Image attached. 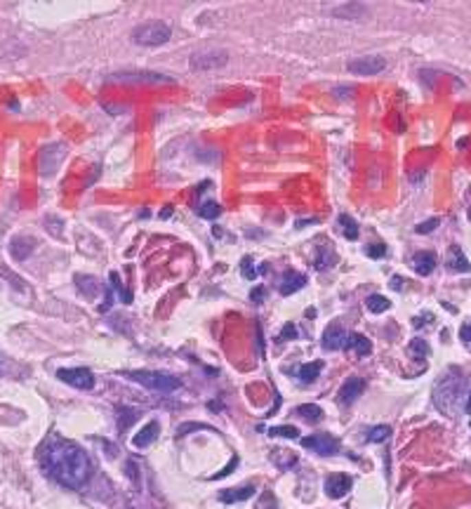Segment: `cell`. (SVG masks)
Returning <instances> with one entry per match:
<instances>
[{
	"instance_id": "obj_1",
	"label": "cell",
	"mask_w": 471,
	"mask_h": 509,
	"mask_svg": "<svg viewBox=\"0 0 471 509\" xmlns=\"http://www.w3.org/2000/svg\"><path fill=\"white\" fill-rule=\"evenodd\" d=\"M43 469L66 488H80L90 477V457L80 446L66 439H50L41 451Z\"/></svg>"
},
{
	"instance_id": "obj_2",
	"label": "cell",
	"mask_w": 471,
	"mask_h": 509,
	"mask_svg": "<svg viewBox=\"0 0 471 509\" xmlns=\"http://www.w3.org/2000/svg\"><path fill=\"white\" fill-rule=\"evenodd\" d=\"M464 396V380L455 378V375H443V380L436 385L434 389V403L436 408H439L441 413L446 415H455L457 408H459V401H462Z\"/></svg>"
},
{
	"instance_id": "obj_3",
	"label": "cell",
	"mask_w": 471,
	"mask_h": 509,
	"mask_svg": "<svg viewBox=\"0 0 471 509\" xmlns=\"http://www.w3.org/2000/svg\"><path fill=\"white\" fill-rule=\"evenodd\" d=\"M125 378L140 382L142 387H146L151 391H163V394H170V391L182 387L179 378H175L170 373H158V370H132V373H125Z\"/></svg>"
},
{
	"instance_id": "obj_4",
	"label": "cell",
	"mask_w": 471,
	"mask_h": 509,
	"mask_svg": "<svg viewBox=\"0 0 471 509\" xmlns=\"http://www.w3.org/2000/svg\"><path fill=\"white\" fill-rule=\"evenodd\" d=\"M173 31H170L168 24L163 21H146V24H140L135 31H132V41L137 45H146V47H158L165 45L170 41Z\"/></svg>"
},
{
	"instance_id": "obj_5",
	"label": "cell",
	"mask_w": 471,
	"mask_h": 509,
	"mask_svg": "<svg viewBox=\"0 0 471 509\" xmlns=\"http://www.w3.org/2000/svg\"><path fill=\"white\" fill-rule=\"evenodd\" d=\"M229 62V52L226 50H203V52L191 54L188 64H191L193 71H210V69H219Z\"/></svg>"
},
{
	"instance_id": "obj_6",
	"label": "cell",
	"mask_w": 471,
	"mask_h": 509,
	"mask_svg": "<svg viewBox=\"0 0 471 509\" xmlns=\"http://www.w3.org/2000/svg\"><path fill=\"white\" fill-rule=\"evenodd\" d=\"M57 378L66 382V385L76 387V389H83V391H87L94 387V375L87 368H59Z\"/></svg>"
},
{
	"instance_id": "obj_7",
	"label": "cell",
	"mask_w": 471,
	"mask_h": 509,
	"mask_svg": "<svg viewBox=\"0 0 471 509\" xmlns=\"http://www.w3.org/2000/svg\"><path fill=\"white\" fill-rule=\"evenodd\" d=\"M299 444H302V448H309V451L318 453V455H337V453H340V441L330 434L307 436V439H302Z\"/></svg>"
},
{
	"instance_id": "obj_8",
	"label": "cell",
	"mask_w": 471,
	"mask_h": 509,
	"mask_svg": "<svg viewBox=\"0 0 471 509\" xmlns=\"http://www.w3.org/2000/svg\"><path fill=\"white\" fill-rule=\"evenodd\" d=\"M384 66H386V62L382 57H377V54H368V57L351 59V62L347 64V69L356 76H375V74H380V71H384Z\"/></svg>"
},
{
	"instance_id": "obj_9",
	"label": "cell",
	"mask_w": 471,
	"mask_h": 509,
	"mask_svg": "<svg viewBox=\"0 0 471 509\" xmlns=\"http://www.w3.org/2000/svg\"><path fill=\"white\" fill-rule=\"evenodd\" d=\"M353 481L351 477H347V474H330L328 479H325V493H328L332 500H340V497H344L349 490H351Z\"/></svg>"
},
{
	"instance_id": "obj_10",
	"label": "cell",
	"mask_w": 471,
	"mask_h": 509,
	"mask_svg": "<svg viewBox=\"0 0 471 509\" xmlns=\"http://www.w3.org/2000/svg\"><path fill=\"white\" fill-rule=\"evenodd\" d=\"M320 345H323L328 351H337V349H342V347H347V335H344V330H342V325L330 323L328 328H325Z\"/></svg>"
},
{
	"instance_id": "obj_11",
	"label": "cell",
	"mask_w": 471,
	"mask_h": 509,
	"mask_svg": "<svg viewBox=\"0 0 471 509\" xmlns=\"http://www.w3.org/2000/svg\"><path fill=\"white\" fill-rule=\"evenodd\" d=\"M332 17H340V19H349V21H356L363 19L368 14V8L361 3H344V5H337V8L330 10Z\"/></svg>"
},
{
	"instance_id": "obj_12",
	"label": "cell",
	"mask_w": 471,
	"mask_h": 509,
	"mask_svg": "<svg viewBox=\"0 0 471 509\" xmlns=\"http://www.w3.org/2000/svg\"><path fill=\"white\" fill-rule=\"evenodd\" d=\"M158 431H160V427H158L156 420H153V422H146L135 436H132V446H135V448H149L153 441H156Z\"/></svg>"
},
{
	"instance_id": "obj_13",
	"label": "cell",
	"mask_w": 471,
	"mask_h": 509,
	"mask_svg": "<svg viewBox=\"0 0 471 509\" xmlns=\"http://www.w3.org/2000/svg\"><path fill=\"white\" fill-rule=\"evenodd\" d=\"M363 389H365V382L361 378H349L340 389V401L349 406V403H353L363 394Z\"/></svg>"
},
{
	"instance_id": "obj_14",
	"label": "cell",
	"mask_w": 471,
	"mask_h": 509,
	"mask_svg": "<svg viewBox=\"0 0 471 509\" xmlns=\"http://www.w3.org/2000/svg\"><path fill=\"white\" fill-rule=\"evenodd\" d=\"M446 264H448V269H450V271H457V274H467V271H471L469 259L464 257V252H462V248H459V246H452L450 250H448Z\"/></svg>"
},
{
	"instance_id": "obj_15",
	"label": "cell",
	"mask_w": 471,
	"mask_h": 509,
	"mask_svg": "<svg viewBox=\"0 0 471 509\" xmlns=\"http://www.w3.org/2000/svg\"><path fill=\"white\" fill-rule=\"evenodd\" d=\"M304 285H307V276L297 274V271H287L281 281V295H292V292L302 290Z\"/></svg>"
},
{
	"instance_id": "obj_16",
	"label": "cell",
	"mask_w": 471,
	"mask_h": 509,
	"mask_svg": "<svg viewBox=\"0 0 471 509\" xmlns=\"http://www.w3.org/2000/svg\"><path fill=\"white\" fill-rule=\"evenodd\" d=\"M413 269L419 276H429L436 269V254L434 252H417L413 257Z\"/></svg>"
},
{
	"instance_id": "obj_17",
	"label": "cell",
	"mask_w": 471,
	"mask_h": 509,
	"mask_svg": "<svg viewBox=\"0 0 471 509\" xmlns=\"http://www.w3.org/2000/svg\"><path fill=\"white\" fill-rule=\"evenodd\" d=\"M320 370H323V361L304 363V366L297 370V378H299V382H302V385H311V382L318 380Z\"/></svg>"
},
{
	"instance_id": "obj_18",
	"label": "cell",
	"mask_w": 471,
	"mask_h": 509,
	"mask_svg": "<svg viewBox=\"0 0 471 509\" xmlns=\"http://www.w3.org/2000/svg\"><path fill=\"white\" fill-rule=\"evenodd\" d=\"M347 349H353L358 356H368V354L373 351V345H370V340L365 335L353 333L347 337Z\"/></svg>"
},
{
	"instance_id": "obj_19",
	"label": "cell",
	"mask_w": 471,
	"mask_h": 509,
	"mask_svg": "<svg viewBox=\"0 0 471 509\" xmlns=\"http://www.w3.org/2000/svg\"><path fill=\"white\" fill-rule=\"evenodd\" d=\"M252 495H254L252 486H243V488H236V490H224V493L219 495V500L221 502H243Z\"/></svg>"
},
{
	"instance_id": "obj_20",
	"label": "cell",
	"mask_w": 471,
	"mask_h": 509,
	"mask_svg": "<svg viewBox=\"0 0 471 509\" xmlns=\"http://www.w3.org/2000/svg\"><path fill=\"white\" fill-rule=\"evenodd\" d=\"M295 415H299L302 420H307V422L316 424V422H320V418H323V411H320L318 406H314V403H307V406H299Z\"/></svg>"
},
{
	"instance_id": "obj_21",
	"label": "cell",
	"mask_w": 471,
	"mask_h": 509,
	"mask_svg": "<svg viewBox=\"0 0 471 509\" xmlns=\"http://www.w3.org/2000/svg\"><path fill=\"white\" fill-rule=\"evenodd\" d=\"M337 224H340L342 234H344L349 241H356L358 239V224L353 222L349 215H340V217H337Z\"/></svg>"
},
{
	"instance_id": "obj_22",
	"label": "cell",
	"mask_w": 471,
	"mask_h": 509,
	"mask_svg": "<svg viewBox=\"0 0 471 509\" xmlns=\"http://www.w3.org/2000/svg\"><path fill=\"white\" fill-rule=\"evenodd\" d=\"M368 309H370L373 314L389 312V309H391V302L386 300L384 295H370V297H368Z\"/></svg>"
},
{
	"instance_id": "obj_23",
	"label": "cell",
	"mask_w": 471,
	"mask_h": 509,
	"mask_svg": "<svg viewBox=\"0 0 471 509\" xmlns=\"http://www.w3.org/2000/svg\"><path fill=\"white\" fill-rule=\"evenodd\" d=\"M76 281H78V290L85 292V297H94V295H97V290H99L97 279H92V276H78Z\"/></svg>"
},
{
	"instance_id": "obj_24",
	"label": "cell",
	"mask_w": 471,
	"mask_h": 509,
	"mask_svg": "<svg viewBox=\"0 0 471 509\" xmlns=\"http://www.w3.org/2000/svg\"><path fill=\"white\" fill-rule=\"evenodd\" d=\"M269 436H283V439H299L297 427H271Z\"/></svg>"
},
{
	"instance_id": "obj_25",
	"label": "cell",
	"mask_w": 471,
	"mask_h": 509,
	"mask_svg": "<svg viewBox=\"0 0 471 509\" xmlns=\"http://www.w3.org/2000/svg\"><path fill=\"white\" fill-rule=\"evenodd\" d=\"M118 418H120V429H127L137 420V411H132V408H118Z\"/></svg>"
},
{
	"instance_id": "obj_26",
	"label": "cell",
	"mask_w": 471,
	"mask_h": 509,
	"mask_svg": "<svg viewBox=\"0 0 471 509\" xmlns=\"http://www.w3.org/2000/svg\"><path fill=\"white\" fill-rule=\"evenodd\" d=\"M391 436V427H375L373 431H370V436H368V441H373V444H380V441H386Z\"/></svg>"
},
{
	"instance_id": "obj_27",
	"label": "cell",
	"mask_w": 471,
	"mask_h": 509,
	"mask_svg": "<svg viewBox=\"0 0 471 509\" xmlns=\"http://www.w3.org/2000/svg\"><path fill=\"white\" fill-rule=\"evenodd\" d=\"M201 213V217H205V219H215V217H219V213H221V208L217 206V203H212V201H208L205 206L198 210Z\"/></svg>"
},
{
	"instance_id": "obj_28",
	"label": "cell",
	"mask_w": 471,
	"mask_h": 509,
	"mask_svg": "<svg viewBox=\"0 0 471 509\" xmlns=\"http://www.w3.org/2000/svg\"><path fill=\"white\" fill-rule=\"evenodd\" d=\"M410 351L419 354V356H429V345H426L424 340H419V337H415V340L410 342Z\"/></svg>"
},
{
	"instance_id": "obj_29",
	"label": "cell",
	"mask_w": 471,
	"mask_h": 509,
	"mask_svg": "<svg viewBox=\"0 0 471 509\" xmlns=\"http://www.w3.org/2000/svg\"><path fill=\"white\" fill-rule=\"evenodd\" d=\"M439 224H441V219H439V217H431V219H426V222H422V224L415 226V231H417V234H431V231H434Z\"/></svg>"
},
{
	"instance_id": "obj_30",
	"label": "cell",
	"mask_w": 471,
	"mask_h": 509,
	"mask_svg": "<svg viewBox=\"0 0 471 509\" xmlns=\"http://www.w3.org/2000/svg\"><path fill=\"white\" fill-rule=\"evenodd\" d=\"M241 271H243V279H248V281H252L254 276H257V271H254V267H252V259H250V257H245V259H243Z\"/></svg>"
},
{
	"instance_id": "obj_31",
	"label": "cell",
	"mask_w": 471,
	"mask_h": 509,
	"mask_svg": "<svg viewBox=\"0 0 471 509\" xmlns=\"http://www.w3.org/2000/svg\"><path fill=\"white\" fill-rule=\"evenodd\" d=\"M297 337V328L292 323H287V325H283V330H281V335H278V340L281 342H285V340H295Z\"/></svg>"
},
{
	"instance_id": "obj_32",
	"label": "cell",
	"mask_w": 471,
	"mask_h": 509,
	"mask_svg": "<svg viewBox=\"0 0 471 509\" xmlns=\"http://www.w3.org/2000/svg\"><path fill=\"white\" fill-rule=\"evenodd\" d=\"M368 254H370V257H373V259H377V257H384V254H386V248L382 246V243H375L373 248H368Z\"/></svg>"
},
{
	"instance_id": "obj_33",
	"label": "cell",
	"mask_w": 471,
	"mask_h": 509,
	"mask_svg": "<svg viewBox=\"0 0 471 509\" xmlns=\"http://www.w3.org/2000/svg\"><path fill=\"white\" fill-rule=\"evenodd\" d=\"M236 464H238V457H234V460H231V464H226V467L221 469L219 474H215L212 479H221V477H226V474H229V472H234V467H236Z\"/></svg>"
},
{
	"instance_id": "obj_34",
	"label": "cell",
	"mask_w": 471,
	"mask_h": 509,
	"mask_svg": "<svg viewBox=\"0 0 471 509\" xmlns=\"http://www.w3.org/2000/svg\"><path fill=\"white\" fill-rule=\"evenodd\" d=\"M250 297H252V302H262V297H264V288H262V285H259V288H254Z\"/></svg>"
},
{
	"instance_id": "obj_35",
	"label": "cell",
	"mask_w": 471,
	"mask_h": 509,
	"mask_svg": "<svg viewBox=\"0 0 471 509\" xmlns=\"http://www.w3.org/2000/svg\"><path fill=\"white\" fill-rule=\"evenodd\" d=\"M403 283H406V281H403L401 276H393V279H391V288H393V290H401Z\"/></svg>"
},
{
	"instance_id": "obj_36",
	"label": "cell",
	"mask_w": 471,
	"mask_h": 509,
	"mask_svg": "<svg viewBox=\"0 0 471 509\" xmlns=\"http://www.w3.org/2000/svg\"><path fill=\"white\" fill-rule=\"evenodd\" d=\"M127 472H130V479H132V481H137V479H140V474L135 472V460H130V462H127Z\"/></svg>"
},
{
	"instance_id": "obj_37",
	"label": "cell",
	"mask_w": 471,
	"mask_h": 509,
	"mask_svg": "<svg viewBox=\"0 0 471 509\" xmlns=\"http://www.w3.org/2000/svg\"><path fill=\"white\" fill-rule=\"evenodd\" d=\"M467 411L471 413V391H469V401H467Z\"/></svg>"
}]
</instances>
